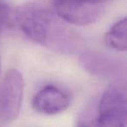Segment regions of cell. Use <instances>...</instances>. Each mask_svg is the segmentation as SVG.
<instances>
[{
  "instance_id": "obj_1",
  "label": "cell",
  "mask_w": 127,
  "mask_h": 127,
  "mask_svg": "<svg viewBox=\"0 0 127 127\" xmlns=\"http://www.w3.org/2000/svg\"><path fill=\"white\" fill-rule=\"evenodd\" d=\"M12 17L24 34L40 44H51L58 30L53 13L40 4H22L15 10Z\"/></svg>"
},
{
  "instance_id": "obj_2",
  "label": "cell",
  "mask_w": 127,
  "mask_h": 127,
  "mask_svg": "<svg viewBox=\"0 0 127 127\" xmlns=\"http://www.w3.org/2000/svg\"><path fill=\"white\" fill-rule=\"evenodd\" d=\"M96 125L125 127L127 125V91L125 81L118 80L106 88L99 101Z\"/></svg>"
},
{
  "instance_id": "obj_3",
  "label": "cell",
  "mask_w": 127,
  "mask_h": 127,
  "mask_svg": "<svg viewBox=\"0 0 127 127\" xmlns=\"http://www.w3.org/2000/svg\"><path fill=\"white\" fill-rule=\"evenodd\" d=\"M25 82L21 72L11 69L0 83V126L14 122L21 110Z\"/></svg>"
},
{
  "instance_id": "obj_4",
  "label": "cell",
  "mask_w": 127,
  "mask_h": 127,
  "mask_svg": "<svg viewBox=\"0 0 127 127\" xmlns=\"http://www.w3.org/2000/svg\"><path fill=\"white\" fill-rule=\"evenodd\" d=\"M56 14L64 21L75 25H87L96 22L103 12V4L88 0H52Z\"/></svg>"
},
{
  "instance_id": "obj_5",
  "label": "cell",
  "mask_w": 127,
  "mask_h": 127,
  "mask_svg": "<svg viewBox=\"0 0 127 127\" xmlns=\"http://www.w3.org/2000/svg\"><path fill=\"white\" fill-rule=\"evenodd\" d=\"M71 104L69 94L60 88L48 85L35 94L32 98V108L44 115H56L64 111Z\"/></svg>"
},
{
  "instance_id": "obj_6",
  "label": "cell",
  "mask_w": 127,
  "mask_h": 127,
  "mask_svg": "<svg viewBox=\"0 0 127 127\" xmlns=\"http://www.w3.org/2000/svg\"><path fill=\"white\" fill-rule=\"evenodd\" d=\"M104 41L108 47L118 51L127 49V19L124 18L117 22L107 32Z\"/></svg>"
},
{
  "instance_id": "obj_7",
  "label": "cell",
  "mask_w": 127,
  "mask_h": 127,
  "mask_svg": "<svg viewBox=\"0 0 127 127\" xmlns=\"http://www.w3.org/2000/svg\"><path fill=\"white\" fill-rule=\"evenodd\" d=\"M12 14L13 11H11L9 5L0 0V32L11 22Z\"/></svg>"
},
{
  "instance_id": "obj_8",
  "label": "cell",
  "mask_w": 127,
  "mask_h": 127,
  "mask_svg": "<svg viewBox=\"0 0 127 127\" xmlns=\"http://www.w3.org/2000/svg\"><path fill=\"white\" fill-rule=\"evenodd\" d=\"M89 2H92L94 3V4H104V3L108 2L110 0H88Z\"/></svg>"
}]
</instances>
